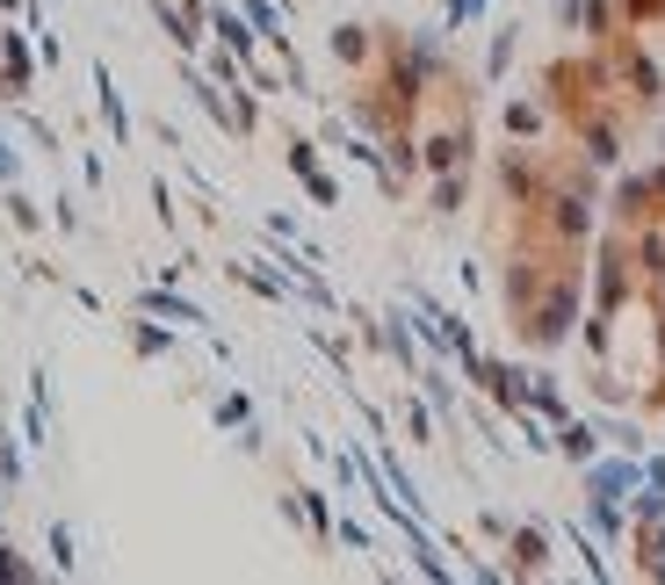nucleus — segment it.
<instances>
[{"instance_id":"9d476101","label":"nucleus","mask_w":665,"mask_h":585,"mask_svg":"<svg viewBox=\"0 0 665 585\" xmlns=\"http://www.w3.org/2000/svg\"><path fill=\"white\" fill-rule=\"evenodd\" d=\"M651 195H658V210H665V167H658V173H651Z\"/></svg>"},{"instance_id":"20e7f679","label":"nucleus","mask_w":665,"mask_h":585,"mask_svg":"<svg viewBox=\"0 0 665 585\" xmlns=\"http://www.w3.org/2000/svg\"><path fill=\"white\" fill-rule=\"evenodd\" d=\"M514 564H521V571L550 564V542H543V535H536V528H528V535H514Z\"/></svg>"},{"instance_id":"7ed1b4c3","label":"nucleus","mask_w":665,"mask_h":585,"mask_svg":"<svg viewBox=\"0 0 665 585\" xmlns=\"http://www.w3.org/2000/svg\"><path fill=\"white\" fill-rule=\"evenodd\" d=\"M636 514L644 520H665V463L644 470V492H636Z\"/></svg>"},{"instance_id":"1a4fd4ad","label":"nucleus","mask_w":665,"mask_h":585,"mask_svg":"<svg viewBox=\"0 0 665 585\" xmlns=\"http://www.w3.org/2000/svg\"><path fill=\"white\" fill-rule=\"evenodd\" d=\"M615 8H622L630 22H651V15H665V0H615Z\"/></svg>"},{"instance_id":"f03ea898","label":"nucleus","mask_w":665,"mask_h":585,"mask_svg":"<svg viewBox=\"0 0 665 585\" xmlns=\"http://www.w3.org/2000/svg\"><path fill=\"white\" fill-rule=\"evenodd\" d=\"M586 484H594V499H622L630 484H644V470H636V463H600Z\"/></svg>"},{"instance_id":"f257e3e1","label":"nucleus","mask_w":665,"mask_h":585,"mask_svg":"<svg viewBox=\"0 0 665 585\" xmlns=\"http://www.w3.org/2000/svg\"><path fill=\"white\" fill-rule=\"evenodd\" d=\"M651 203H658V195H651V173H636V181H622V195H615V217H622V224H644Z\"/></svg>"},{"instance_id":"423d86ee","label":"nucleus","mask_w":665,"mask_h":585,"mask_svg":"<svg viewBox=\"0 0 665 585\" xmlns=\"http://www.w3.org/2000/svg\"><path fill=\"white\" fill-rule=\"evenodd\" d=\"M507 123H514V138H536V131H543V109H536V102H514Z\"/></svg>"},{"instance_id":"0eeeda50","label":"nucleus","mask_w":665,"mask_h":585,"mask_svg":"<svg viewBox=\"0 0 665 585\" xmlns=\"http://www.w3.org/2000/svg\"><path fill=\"white\" fill-rule=\"evenodd\" d=\"M217 36H225L232 52H246V44H253V36H246V22H239V15H217Z\"/></svg>"},{"instance_id":"6e6552de","label":"nucleus","mask_w":665,"mask_h":585,"mask_svg":"<svg viewBox=\"0 0 665 585\" xmlns=\"http://www.w3.org/2000/svg\"><path fill=\"white\" fill-rule=\"evenodd\" d=\"M564 455H578V463H586V455H594V427H572V434H564Z\"/></svg>"},{"instance_id":"39448f33","label":"nucleus","mask_w":665,"mask_h":585,"mask_svg":"<svg viewBox=\"0 0 665 585\" xmlns=\"http://www.w3.org/2000/svg\"><path fill=\"white\" fill-rule=\"evenodd\" d=\"M332 52L348 58V66H362L369 58V30H332Z\"/></svg>"}]
</instances>
